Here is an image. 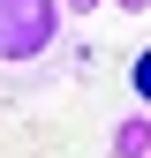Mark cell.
<instances>
[{"label":"cell","instance_id":"cell-4","mask_svg":"<svg viewBox=\"0 0 151 158\" xmlns=\"http://www.w3.org/2000/svg\"><path fill=\"white\" fill-rule=\"evenodd\" d=\"M98 8H113V15H151V0H61V15H98Z\"/></svg>","mask_w":151,"mask_h":158},{"label":"cell","instance_id":"cell-3","mask_svg":"<svg viewBox=\"0 0 151 158\" xmlns=\"http://www.w3.org/2000/svg\"><path fill=\"white\" fill-rule=\"evenodd\" d=\"M128 98L151 113V45H136V53H128Z\"/></svg>","mask_w":151,"mask_h":158},{"label":"cell","instance_id":"cell-2","mask_svg":"<svg viewBox=\"0 0 151 158\" xmlns=\"http://www.w3.org/2000/svg\"><path fill=\"white\" fill-rule=\"evenodd\" d=\"M106 158H151V113H121L106 135Z\"/></svg>","mask_w":151,"mask_h":158},{"label":"cell","instance_id":"cell-1","mask_svg":"<svg viewBox=\"0 0 151 158\" xmlns=\"http://www.w3.org/2000/svg\"><path fill=\"white\" fill-rule=\"evenodd\" d=\"M68 45L61 0H0V68H45Z\"/></svg>","mask_w":151,"mask_h":158}]
</instances>
